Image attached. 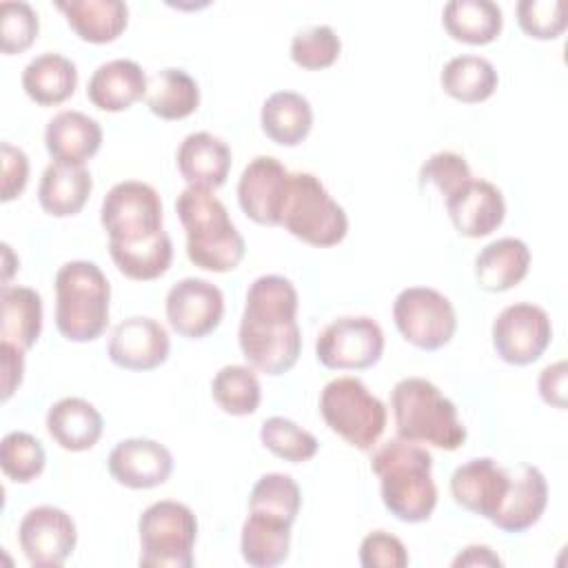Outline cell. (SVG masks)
Wrapping results in <instances>:
<instances>
[{
  "mask_svg": "<svg viewBox=\"0 0 568 568\" xmlns=\"http://www.w3.org/2000/svg\"><path fill=\"white\" fill-rule=\"evenodd\" d=\"M300 297L284 275H260L246 291L237 342L251 368L277 377L288 373L302 353L297 324Z\"/></svg>",
  "mask_w": 568,
  "mask_h": 568,
  "instance_id": "6da1fadb",
  "label": "cell"
},
{
  "mask_svg": "<svg viewBox=\"0 0 568 568\" xmlns=\"http://www.w3.org/2000/svg\"><path fill=\"white\" fill-rule=\"evenodd\" d=\"M371 470L379 477V495L386 510L406 524L430 519L437 506L433 481V455L415 442L402 437L384 442L371 459Z\"/></svg>",
  "mask_w": 568,
  "mask_h": 568,
  "instance_id": "7a4b0ae2",
  "label": "cell"
},
{
  "mask_svg": "<svg viewBox=\"0 0 568 568\" xmlns=\"http://www.w3.org/2000/svg\"><path fill=\"white\" fill-rule=\"evenodd\" d=\"M175 211L186 231L191 264L211 273H229L244 260V237L213 191L186 186L175 200Z\"/></svg>",
  "mask_w": 568,
  "mask_h": 568,
  "instance_id": "3957f363",
  "label": "cell"
},
{
  "mask_svg": "<svg viewBox=\"0 0 568 568\" xmlns=\"http://www.w3.org/2000/svg\"><path fill=\"white\" fill-rule=\"evenodd\" d=\"M397 437L457 450L466 442V426L457 406L426 377H404L390 390Z\"/></svg>",
  "mask_w": 568,
  "mask_h": 568,
  "instance_id": "277c9868",
  "label": "cell"
},
{
  "mask_svg": "<svg viewBox=\"0 0 568 568\" xmlns=\"http://www.w3.org/2000/svg\"><path fill=\"white\" fill-rule=\"evenodd\" d=\"M55 326L69 342H93L109 324L111 286L95 262L73 260L58 268Z\"/></svg>",
  "mask_w": 568,
  "mask_h": 568,
  "instance_id": "5b68a950",
  "label": "cell"
},
{
  "mask_svg": "<svg viewBox=\"0 0 568 568\" xmlns=\"http://www.w3.org/2000/svg\"><path fill=\"white\" fill-rule=\"evenodd\" d=\"M280 226L311 246L326 248L346 237L348 217L317 175L295 171L288 175V191Z\"/></svg>",
  "mask_w": 568,
  "mask_h": 568,
  "instance_id": "8992f818",
  "label": "cell"
},
{
  "mask_svg": "<svg viewBox=\"0 0 568 568\" xmlns=\"http://www.w3.org/2000/svg\"><path fill=\"white\" fill-rule=\"evenodd\" d=\"M320 413L335 435L359 450H371L379 442L388 419L384 402L351 375L335 377L322 388Z\"/></svg>",
  "mask_w": 568,
  "mask_h": 568,
  "instance_id": "52a82bcc",
  "label": "cell"
},
{
  "mask_svg": "<svg viewBox=\"0 0 568 568\" xmlns=\"http://www.w3.org/2000/svg\"><path fill=\"white\" fill-rule=\"evenodd\" d=\"M140 566L149 568H191L197 539L195 513L173 499L146 506L138 519Z\"/></svg>",
  "mask_w": 568,
  "mask_h": 568,
  "instance_id": "ba28073f",
  "label": "cell"
},
{
  "mask_svg": "<svg viewBox=\"0 0 568 568\" xmlns=\"http://www.w3.org/2000/svg\"><path fill=\"white\" fill-rule=\"evenodd\" d=\"M100 222L109 242L131 244L158 235L162 229V200L140 180H124L109 189L100 206Z\"/></svg>",
  "mask_w": 568,
  "mask_h": 568,
  "instance_id": "9c48e42d",
  "label": "cell"
},
{
  "mask_svg": "<svg viewBox=\"0 0 568 568\" xmlns=\"http://www.w3.org/2000/svg\"><path fill=\"white\" fill-rule=\"evenodd\" d=\"M393 320L399 335L422 351L446 346L457 331L453 302L430 286H408L399 291L393 302Z\"/></svg>",
  "mask_w": 568,
  "mask_h": 568,
  "instance_id": "30bf717a",
  "label": "cell"
},
{
  "mask_svg": "<svg viewBox=\"0 0 568 568\" xmlns=\"http://www.w3.org/2000/svg\"><path fill=\"white\" fill-rule=\"evenodd\" d=\"M384 353V331L368 315H344L326 324L315 339V357L331 371H364Z\"/></svg>",
  "mask_w": 568,
  "mask_h": 568,
  "instance_id": "8fae6325",
  "label": "cell"
},
{
  "mask_svg": "<svg viewBox=\"0 0 568 568\" xmlns=\"http://www.w3.org/2000/svg\"><path fill=\"white\" fill-rule=\"evenodd\" d=\"M490 337L499 359L513 366H526L537 362L550 346L552 324L541 306L515 302L499 311Z\"/></svg>",
  "mask_w": 568,
  "mask_h": 568,
  "instance_id": "7c38bea8",
  "label": "cell"
},
{
  "mask_svg": "<svg viewBox=\"0 0 568 568\" xmlns=\"http://www.w3.org/2000/svg\"><path fill=\"white\" fill-rule=\"evenodd\" d=\"M18 544L31 566L60 568L75 550L78 528L67 510L36 506L20 519Z\"/></svg>",
  "mask_w": 568,
  "mask_h": 568,
  "instance_id": "4fadbf2b",
  "label": "cell"
},
{
  "mask_svg": "<svg viewBox=\"0 0 568 568\" xmlns=\"http://www.w3.org/2000/svg\"><path fill=\"white\" fill-rule=\"evenodd\" d=\"M169 326L186 339H202L213 333L224 317L222 291L204 277L175 282L164 302Z\"/></svg>",
  "mask_w": 568,
  "mask_h": 568,
  "instance_id": "5bb4252c",
  "label": "cell"
},
{
  "mask_svg": "<svg viewBox=\"0 0 568 568\" xmlns=\"http://www.w3.org/2000/svg\"><path fill=\"white\" fill-rule=\"evenodd\" d=\"M291 171L273 155L253 158L237 182V202L255 224L280 226Z\"/></svg>",
  "mask_w": 568,
  "mask_h": 568,
  "instance_id": "9a60e30c",
  "label": "cell"
},
{
  "mask_svg": "<svg viewBox=\"0 0 568 568\" xmlns=\"http://www.w3.org/2000/svg\"><path fill=\"white\" fill-rule=\"evenodd\" d=\"M106 353L118 368L153 371L166 362L171 353V339L158 320L133 315L115 324Z\"/></svg>",
  "mask_w": 568,
  "mask_h": 568,
  "instance_id": "2e32d148",
  "label": "cell"
},
{
  "mask_svg": "<svg viewBox=\"0 0 568 568\" xmlns=\"http://www.w3.org/2000/svg\"><path fill=\"white\" fill-rule=\"evenodd\" d=\"M109 475L133 490L162 486L173 473L171 450L146 437H129L113 446L106 459Z\"/></svg>",
  "mask_w": 568,
  "mask_h": 568,
  "instance_id": "e0dca14e",
  "label": "cell"
},
{
  "mask_svg": "<svg viewBox=\"0 0 568 568\" xmlns=\"http://www.w3.org/2000/svg\"><path fill=\"white\" fill-rule=\"evenodd\" d=\"M508 484V466H499L493 457H475L453 470L450 495L457 506L490 521L506 497Z\"/></svg>",
  "mask_w": 568,
  "mask_h": 568,
  "instance_id": "ac0fdd59",
  "label": "cell"
},
{
  "mask_svg": "<svg viewBox=\"0 0 568 568\" xmlns=\"http://www.w3.org/2000/svg\"><path fill=\"white\" fill-rule=\"evenodd\" d=\"M508 473L510 484L506 497L490 524L504 532L519 535L530 530L541 519L548 506V481L532 464H519L508 468Z\"/></svg>",
  "mask_w": 568,
  "mask_h": 568,
  "instance_id": "d6986e66",
  "label": "cell"
},
{
  "mask_svg": "<svg viewBox=\"0 0 568 568\" xmlns=\"http://www.w3.org/2000/svg\"><path fill=\"white\" fill-rule=\"evenodd\" d=\"M444 204L455 231L464 237L490 235L506 217L504 195L488 180L473 178L459 191L448 195Z\"/></svg>",
  "mask_w": 568,
  "mask_h": 568,
  "instance_id": "ffe728a7",
  "label": "cell"
},
{
  "mask_svg": "<svg viewBox=\"0 0 568 568\" xmlns=\"http://www.w3.org/2000/svg\"><path fill=\"white\" fill-rule=\"evenodd\" d=\"M231 160L229 144L209 131L189 133L175 153L178 171L184 182L204 191H215L226 182Z\"/></svg>",
  "mask_w": 568,
  "mask_h": 568,
  "instance_id": "44dd1931",
  "label": "cell"
},
{
  "mask_svg": "<svg viewBox=\"0 0 568 568\" xmlns=\"http://www.w3.org/2000/svg\"><path fill=\"white\" fill-rule=\"evenodd\" d=\"M149 78L135 60L115 58L102 62L89 78L87 98L89 102L109 113L126 111L146 95Z\"/></svg>",
  "mask_w": 568,
  "mask_h": 568,
  "instance_id": "7402d4cb",
  "label": "cell"
},
{
  "mask_svg": "<svg viewBox=\"0 0 568 568\" xmlns=\"http://www.w3.org/2000/svg\"><path fill=\"white\" fill-rule=\"evenodd\" d=\"M44 146L53 162L84 166L102 146V126L82 111H60L47 122Z\"/></svg>",
  "mask_w": 568,
  "mask_h": 568,
  "instance_id": "603a6c76",
  "label": "cell"
},
{
  "mask_svg": "<svg viewBox=\"0 0 568 568\" xmlns=\"http://www.w3.org/2000/svg\"><path fill=\"white\" fill-rule=\"evenodd\" d=\"M47 430L51 439L71 453L89 450L104 430L100 410L82 397H62L47 410Z\"/></svg>",
  "mask_w": 568,
  "mask_h": 568,
  "instance_id": "cb8c5ba5",
  "label": "cell"
},
{
  "mask_svg": "<svg viewBox=\"0 0 568 568\" xmlns=\"http://www.w3.org/2000/svg\"><path fill=\"white\" fill-rule=\"evenodd\" d=\"M530 268V248L519 237H499L486 244L475 257L477 286L488 293H504L517 286Z\"/></svg>",
  "mask_w": 568,
  "mask_h": 568,
  "instance_id": "d4e9b609",
  "label": "cell"
},
{
  "mask_svg": "<svg viewBox=\"0 0 568 568\" xmlns=\"http://www.w3.org/2000/svg\"><path fill=\"white\" fill-rule=\"evenodd\" d=\"M71 31L91 44H106L120 38L129 24V7L122 0H69L55 2Z\"/></svg>",
  "mask_w": 568,
  "mask_h": 568,
  "instance_id": "484cf974",
  "label": "cell"
},
{
  "mask_svg": "<svg viewBox=\"0 0 568 568\" xmlns=\"http://www.w3.org/2000/svg\"><path fill=\"white\" fill-rule=\"evenodd\" d=\"M78 87V67L62 53L47 51L29 60L22 71L24 93L40 106H55L69 100Z\"/></svg>",
  "mask_w": 568,
  "mask_h": 568,
  "instance_id": "4316f807",
  "label": "cell"
},
{
  "mask_svg": "<svg viewBox=\"0 0 568 568\" xmlns=\"http://www.w3.org/2000/svg\"><path fill=\"white\" fill-rule=\"evenodd\" d=\"M291 526L293 524L280 517L248 510L240 535L244 561L253 568H273L284 564L291 550Z\"/></svg>",
  "mask_w": 568,
  "mask_h": 568,
  "instance_id": "83f0119b",
  "label": "cell"
},
{
  "mask_svg": "<svg viewBox=\"0 0 568 568\" xmlns=\"http://www.w3.org/2000/svg\"><path fill=\"white\" fill-rule=\"evenodd\" d=\"M260 124L275 144L297 146L313 129L311 102L297 91H275L262 104Z\"/></svg>",
  "mask_w": 568,
  "mask_h": 568,
  "instance_id": "f1b7e54d",
  "label": "cell"
},
{
  "mask_svg": "<svg viewBox=\"0 0 568 568\" xmlns=\"http://www.w3.org/2000/svg\"><path fill=\"white\" fill-rule=\"evenodd\" d=\"M93 189L91 173L84 166L51 162L38 184V202L53 217H69L82 211Z\"/></svg>",
  "mask_w": 568,
  "mask_h": 568,
  "instance_id": "f546056e",
  "label": "cell"
},
{
  "mask_svg": "<svg viewBox=\"0 0 568 568\" xmlns=\"http://www.w3.org/2000/svg\"><path fill=\"white\" fill-rule=\"evenodd\" d=\"M0 337L24 353L36 346L42 333V297L38 291L18 284H2L0 291Z\"/></svg>",
  "mask_w": 568,
  "mask_h": 568,
  "instance_id": "4dcf8cb0",
  "label": "cell"
},
{
  "mask_svg": "<svg viewBox=\"0 0 568 568\" xmlns=\"http://www.w3.org/2000/svg\"><path fill=\"white\" fill-rule=\"evenodd\" d=\"M442 24L446 33L466 44H490L504 27V13L490 0H450L444 4Z\"/></svg>",
  "mask_w": 568,
  "mask_h": 568,
  "instance_id": "1f68e13d",
  "label": "cell"
},
{
  "mask_svg": "<svg viewBox=\"0 0 568 568\" xmlns=\"http://www.w3.org/2000/svg\"><path fill=\"white\" fill-rule=\"evenodd\" d=\"M144 100L160 120H184L200 106V87L184 69L166 67L149 78Z\"/></svg>",
  "mask_w": 568,
  "mask_h": 568,
  "instance_id": "d6a6232c",
  "label": "cell"
},
{
  "mask_svg": "<svg viewBox=\"0 0 568 568\" xmlns=\"http://www.w3.org/2000/svg\"><path fill=\"white\" fill-rule=\"evenodd\" d=\"M439 84L444 93H448L450 98L466 104H477L488 100L495 93L499 84V75L490 60L466 53V55L450 58L442 67Z\"/></svg>",
  "mask_w": 568,
  "mask_h": 568,
  "instance_id": "836d02e7",
  "label": "cell"
},
{
  "mask_svg": "<svg viewBox=\"0 0 568 568\" xmlns=\"http://www.w3.org/2000/svg\"><path fill=\"white\" fill-rule=\"evenodd\" d=\"M109 253L124 277L138 280V282H151L162 277L169 271L173 262V242L166 231H160L158 235L142 242H131V244L109 242Z\"/></svg>",
  "mask_w": 568,
  "mask_h": 568,
  "instance_id": "e575fe53",
  "label": "cell"
},
{
  "mask_svg": "<svg viewBox=\"0 0 568 568\" xmlns=\"http://www.w3.org/2000/svg\"><path fill=\"white\" fill-rule=\"evenodd\" d=\"M215 404L235 417L253 415L262 402V386L255 368L244 364H226L211 379Z\"/></svg>",
  "mask_w": 568,
  "mask_h": 568,
  "instance_id": "d590c367",
  "label": "cell"
},
{
  "mask_svg": "<svg viewBox=\"0 0 568 568\" xmlns=\"http://www.w3.org/2000/svg\"><path fill=\"white\" fill-rule=\"evenodd\" d=\"M302 490L297 481L286 473L262 475L248 495V510L266 513L293 524L300 515Z\"/></svg>",
  "mask_w": 568,
  "mask_h": 568,
  "instance_id": "8d00e7d4",
  "label": "cell"
},
{
  "mask_svg": "<svg viewBox=\"0 0 568 568\" xmlns=\"http://www.w3.org/2000/svg\"><path fill=\"white\" fill-rule=\"evenodd\" d=\"M260 442L266 450H271L275 457L291 462V464H302L315 457L320 442L313 433L304 430L288 417H268L260 426Z\"/></svg>",
  "mask_w": 568,
  "mask_h": 568,
  "instance_id": "74e56055",
  "label": "cell"
},
{
  "mask_svg": "<svg viewBox=\"0 0 568 568\" xmlns=\"http://www.w3.org/2000/svg\"><path fill=\"white\" fill-rule=\"evenodd\" d=\"M47 464L42 442L24 430H11L0 442V468L7 479L18 484L33 481Z\"/></svg>",
  "mask_w": 568,
  "mask_h": 568,
  "instance_id": "f35d334b",
  "label": "cell"
},
{
  "mask_svg": "<svg viewBox=\"0 0 568 568\" xmlns=\"http://www.w3.org/2000/svg\"><path fill=\"white\" fill-rule=\"evenodd\" d=\"M339 36L328 24L306 27L297 31L291 40V60L306 71H320L331 67L339 58Z\"/></svg>",
  "mask_w": 568,
  "mask_h": 568,
  "instance_id": "ab89813d",
  "label": "cell"
},
{
  "mask_svg": "<svg viewBox=\"0 0 568 568\" xmlns=\"http://www.w3.org/2000/svg\"><path fill=\"white\" fill-rule=\"evenodd\" d=\"M0 36H2V53L13 55L27 51L40 31V20L36 9L24 0H4L0 4Z\"/></svg>",
  "mask_w": 568,
  "mask_h": 568,
  "instance_id": "60d3db41",
  "label": "cell"
},
{
  "mask_svg": "<svg viewBox=\"0 0 568 568\" xmlns=\"http://www.w3.org/2000/svg\"><path fill=\"white\" fill-rule=\"evenodd\" d=\"M517 22L535 40H555L566 29V4L561 0H519Z\"/></svg>",
  "mask_w": 568,
  "mask_h": 568,
  "instance_id": "b9f144b4",
  "label": "cell"
},
{
  "mask_svg": "<svg viewBox=\"0 0 568 568\" xmlns=\"http://www.w3.org/2000/svg\"><path fill=\"white\" fill-rule=\"evenodd\" d=\"M473 180V171L464 155L455 151H437L433 153L419 169V184H435L444 200L459 191L464 184Z\"/></svg>",
  "mask_w": 568,
  "mask_h": 568,
  "instance_id": "7bdbcfd3",
  "label": "cell"
},
{
  "mask_svg": "<svg viewBox=\"0 0 568 568\" xmlns=\"http://www.w3.org/2000/svg\"><path fill=\"white\" fill-rule=\"evenodd\" d=\"M408 561L404 541L386 530H373L359 544V564L364 568H404Z\"/></svg>",
  "mask_w": 568,
  "mask_h": 568,
  "instance_id": "ee69618b",
  "label": "cell"
},
{
  "mask_svg": "<svg viewBox=\"0 0 568 568\" xmlns=\"http://www.w3.org/2000/svg\"><path fill=\"white\" fill-rule=\"evenodd\" d=\"M0 153H2V202H11L16 200L27 182H29V158L22 149L9 144V142H2L0 146Z\"/></svg>",
  "mask_w": 568,
  "mask_h": 568,
  "instance_id": "f6af8a7d",
  "label": "cell"
},
{
  "mask_svg": "<svg viewBox=\"0 0 568 568\" xmlns=\"http://www.w3.org/2000/svg\"><path fill=\"white\" fill-rule=\"evenodd\" d=\"M539 397L559 410L566 408V362L559 359L555 364H548L537 379Z\"/></svg>",
  "mask_w": 568,
  "mask_h": 568,
  "instance_id": "bcb514c9",
  "label": "cell"
},
{
  "mask_svg": "<svg viewBox=\"0 0 568 568\" xmlns=\"http://www.w3.org/2000/svg\"><path fill=\"white\" fill-rule=\"evenodd\" d=\"M0 359H2V402H7L24 377V351L0 342Z\"/></svg>",
  "mask_w": 568,
  "mask_h": 568,
  "instance_id": "7dc6e473",
  "label": "cell"
},
{
  "mask_svg": "<svg viewBox=\"0 0 568 568\" xmlns=\"http://www.w3.org/2000/svg\"><path fill=\"white\" fill-rule=\"evenodd\" d=\"M464 566H504V561L499 559V555L488 548V546H466L455 559H453V568H464Z\"/></svg>",
  "mask_w": 568,
  "mask_h": 568,
  "instance_id": "c3c4849f",
  "label": "cell"
},
{
  "mask_svg": "<svg viewBox=\"0 0 568 568\" xmlns=\"http://www.w3.org/2000/svg\"><path fill=\"white\" fill-rule=\"evenodd\" d=\"M2 253H4V266H7V268H4V284H9V277H11V273L16 271V266H11V255H13V253H11V246H9L7 242L2 244Z\"/></svg>",
  "mask_w": 568,
  "mask_h": 568,
  "instance_id": "681fc988",
  "label": "cell"
}]
</instances>
